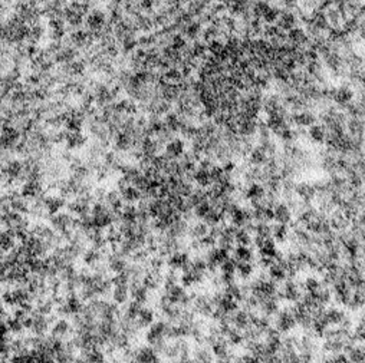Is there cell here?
<instances>
[{
	"instance_id": "obj_11",
	"label": "cell",
	"mask_w": 365,
	"mask_h": 363,
	"mask_svg": "<svg viewBox=\"0 0 365 363\" xmlns=\"http://www.w3.org/2000/svg\"><path fill=\"white\" fill-rule=\"evenodd\" d=\"M130 294L132 297V300L138 302V303H145L148 302V288L145 286L142 285L141 282H131V288H130Z\"/></svg>"
},
{
	"instance_id": "obj_41",
	"label": "cell",
	"mask_w": 365,
	"mask_h": 363,
	"mask_svg": "<svg viewBox=\"0 0 365 363\" xmlns=\"http://www.w3.org/2000/svg\"><path fill=\"white\" fill-rule=\"evenodd\" d=\"M15 247V237L7 231H0V248L4 251H10Z\"/></svg>"
},
{
	"instance_id": "obj_3",
	"label": "cell",
	"mask_w": 365,
	"mask_h": 363,
	"mask_svg": "<svg viewBox=\"0 0 365 363\" xmlns=\"http://www.w3.org/2000/svg\"><path fill=\"white\" fill-rule=\"evenodd\" d=\"M72 223H74V218H72L71 214L56 212V214L51 215V226H52L53 230H56V231L62 233L66 229H72Z\"/></svg>"
},
{
	"instance_id": "obj_35",
	"label": "cell",
	"mask_w": 365,
	"mask_h": 363,
	"mask_svg": "<svg viewBox=\"0 0 365 363\" xmlns=\"http://www.w3.org/2000/svg\"><path fill=\"white\" fill-rule=\"evenodd\" d=\"M235 243L237 246H250L253 243V238H252L250 233L244 227H242V229H239L236 231Z\"/></svg>"
},
{
	"instance_id": "obj_37",
	"label": "cell",
	"mask_w": 365,
	"mask_h": 363,
	"mask_svg": "<svg viewBox=\"0 0 365 363\" xmlns=\"http://www.w3.org/2000/svg\"><path fill=\"white\" fill-rule=\"evenodd\" d=\"M188 234L193 238H202L206 234H209V226L203 221V223H196L191 229L188 227Z\"/></svg>"
},
{
	"instance_id": "obj_21",
	"label": "cell",
	"mask_w": 365,
	"mask_h": 363,
	"mask_svg": "<svg viewBox=\"0 0 365 363\" xmlns=\"http://www.w3.org/2000/svg\"><path fill=\"white\" fill-rule=\"evenodd\" d=\"M132 144H134V138H132V135L128 134V132L121 131L115 136V148L118 151H128V150L132 148Z\"/></svg>"
},
{
	"instance_id": "obj_28",
	"label": "cell",
	"mask_w": 365,
	"mask_h": 363,
	"mask_svg": "<svg viewBox=\"0 0 365 363\" xmlns=\"http://www.w3.org/2000/svg\"><path fill=\"white\" fill-rule=\"evenodd\" d=\"M154 310L153 309H148V307H141L140 310V314H138V323L141 327H148L153 322H154Z\"/></svg>"
},
{
	"instance_id": "obj_2",
	"label": "cell",
	"mask_w": 365,
	"mask_h": 363,
	"mask_svg": "<svg viewBox=\"0 0 365 363\" xmlns=\"http://www.w3.org/2000/svg\"><path fill=\"white\" fill-rule=\"evenodd\" d=\"M211 352H213L214 358H216L219 362H229V361H232L230 358H235V356H232L230 352H229L226 337H220L219 340H216V342L211 344Z\"/></svg>"
},
{
	"instance_id": "obj_34",
	"label": "cell",
	"mask_w": 365,
	"mask_h": 363,
	"mask_svg": "<svg viewBox=\"0 0 365 363\" xmlns=\"http://www.w3.org/2000/svg\"><path fill=\"white\" fill-rule=\"evenodd\" d=\"M112 299L117 305H122L128 300V286H115L112 291Z\"/></svg>"
},
{
	"instance_id": "obj_13",
	"label": "cell",
	"mask_w": 365,
	"mask_h": 363,
	"mask_svg": "<svg viewBox=\"0 0 365 363\" xmlns=\"http://www.w3.org/2000/svg\"><path fill=\"white\" fill-rule=\"evenodd\" d=\"M43 206H45V210L52 215V214H56L59 212L61 208H63L66 206V201L65 198L61 195V197H55V195H49V197H43Z\"/></svg>"
},
{
	"instance_id": "obj_1",
	"label": "cell",
	"mask_w": 365,
	"mask_h": 363,
	"mask_svg": "<svg viewBox=\"0 0 365 363\" xmlns=\"http://www.w3.org/2000/svg\"><path fill=\"white\" fill-rule=\"evenodd\" d=\"M276 329L284 333V335H287L290 333L295 327H296V320H295V316L292 313V309H284V310H279V313L276 314Z\"/></svg>"
},
{
	"instance_id": "obj_7",
	"label": "cell",
	"mask_w": 365,
	"mask_h": 363,
	"mask_svg": "<svg viewBox=\"0 0 365 363\" xmlns=\"http://www.w3.org/2000/svg\"><path fill=\"white\" fill-rule=\"evenodd\" d=\"M292 116V124L296 125V127H301V128H305V127H311L316 122V116L315 114L311 112V111H302V112H295Z\"/></svg>"
},
{
	"instance_id": "obj_15",
	"label": "cell",
	"mask_w": 365,
	"mask_h": 363,
	"mask_svg": "<svg viewBox=\"0 0 365 363\" xmlns=\"http://www.w3.org/2000/svg\"><path fill=\"white\" fill-rule=\"evenodd\" d=\"M230 223L237 227V229H242V227H244L250 220H249V215H247V210H244V208L242 207H236L230 214Z\"/></svg>"
},
{
	"instance_id": "obj_48",
	"label": "cell",
	"mask_w": 365,
	"mask_h": 363,
	"mask_svg": "<svg viewBox=\"0 0 365 363\" xmlns=\"http://www.w3.org/2000/svg\"><path fill=\"white\" fill-rule=\"evenodd\" d=\"M321 287H322L321 282H319L316 277H313V276L306 277V279H305V282H304V288H305V291H309V293L318 291Z\"/></svg>"
},
{
	"instance_id": "obj_5",
	"label": "cell",
	"mask_w": 365,
	"mask_h": 363,
	"mask_svg": "<svg viewBox=\"0 0 365 363\" xmlns=\"http://www.w3.org/2000/svg\"><path fill=\"white\" fill-rule=\"evenodd\" d=\"M165 327H167V323L162 322V320H158V322H153L150 325V330L145 333V340L148 342V344H154L157 340L165 337Z\"/></svg>"
},
{
	"instance_id": "obj_49",
	"label": "cell",
	"mask_w": 365,
	"mask_h": 363,
	"mask_svg": "<svg viewBox=\"0 0 365 363\" xmlns=\"http://www.w3.org/2000/svg\"><path fill=\"white\" fill-rule=\"evenodd\" d=\"M236 267H237V260L235 257H229L220 264L222 273H236Z\"/></svg>"
},
{
	"instance_id": "obj_25",
	"label": "cell",
	"mask_w": 365,
	"mask_h": 363,
	"mask_svg": "<svg viewBox=\"0 0 365 363\" xmlns=\"http://www.w3.org/2000/svg\"><path fill=\"white\" fill-rule=\"evenodd\" d=\"M289 233H290V230H289L287 224H281V223H278V224H275V226L272 227V237H273L276 241H279V243L286 241L287 238H289Z\"/></svg>"
},
{
	"instance_id": "obj_33",
	"label": "cell",
	"mask_w": 365,
	"mask_h": 363,
	"mask_svg": "<svg viewBox=\"0 0 365 363\" xmlns=\"http://www.w3.org/2000/svg\"><path fill=\"white\" fill-rule=\"evenodd\" d=\"M194 181L197 182L202 188H207L211 184V178H210L209 170L206 168H200L197 171H194Z\"/></svg>"
},
{
	"instance_id": "obj_9",
	"label": "cell",
	"mask_w": 365,
	"mask_h": 363,
	"mask_svg": "<svg viewBox=\"0 0 365 363\" xmlns=\"http://www.w3.org/2000/svg\"><path fill=\"white\" fill-rule=\"evenodd\" d=\"M275 221L281 224H290L292 223V210L289 208L286 203H278L275 207Z\"/></svg>"
},
{
	"instance_id": "obj_39",
	"label": "cell",
	"mask_w": 365,
	"mask_h": 363,
	"mask_svg": "<svg viewBox=\"0 0 365 363\" xmlns=\"http://www.w3.org/2000/svg\"><path fill=\"white\" fill-rule=\"evenodd\" d=\"M101 259H102L101 251L97 250V248H94V247H92V250H88V251L83 253V261H85V264H88L91 267L95 266L97 263H100Z\"/></svg>"
},
{
	"instance_id": "obj_46",
	"label": "cell",
	"mask_w": 365,
	"mask_h": 363,
	"mask_svg": "<svg viewBox=\"0 0 365 363\" xmlns=\"http://www.w3.org/2000/svg\"><path fill=\"white\" fill-rule=\"evenodd\" d=\"M140 310H141V303L132 300L130 305L127 306L125 313H124L122 316H125V317H128V319H137L138 314H140Z\"/></svg>"
},
{
	"instance_id": "obj_44",
	"label": "cell",
	"mask_w": 365,
	"mask_h": 363,
	"mask_svg": "<svg viewBox=\"0 0 365 363\" xmlns=\"http://www.w3.org/2000/svg\"><path fill=\"white\" fill-rule=\"evenodd\" d=\"M105 238H106V241H108V243H111V244H120V243L124 240V237H122L121 231L115 230L112 226H109V230H108V233H106V235H105Z\"/></svg>"
},
{
	"instance_id": "obj_16",
	"label": "cell",
	"mask_w": 365,
	"mask_h": 363,
	"mask_svg": "<svg viewBox=\"0 0 365 363\" xmlns=\"http://www.w3.org/2000/svg\"><path fill=\"white\" fill-rule=\"evenodd\" d=\"M276 243H275V238L270 235V237H266L262 243V246L259 247V256L261 257H267V259H273L275 260V256H276Z\"/></svg>"
},
{
	"instance_id": "obj_47",
	"label": "cell",
	"mask_w": 365,
	"mask_h": 363,
	"mask_svg": "<svg viewBox=\"0 0 365 363\" xmlns=\"http://www.w3.org/2000/svg\"><path fill=\"white\" fill-rule=\"evenodd\" d=\"M7 327H9V330H10L13 335H19V333H22V332H23V329H25L23 322H22V320H19V319H16V317H13V319H9V320H7Z\"/></svg>"
},
{
	"instance_id": "obj_43",
	"label": "cell",
	"mask_w": 365,
	"mask_h": 363,
	"mask_svg": "<svg viewBox=\"0 0 365 363\" xmlns=\"http://www.w3.org/2000/svg\"><path fill=\"white\" fill-rule=\"evenodd\" d=\"M213 358H214L213 352L207 350L206 347H200L194 353V361L197 362H213Z\"/></svg>"
},
{
	"instance_id": "obj_4",
	"label": "cell",
	"mask_w": 365,
	"mask_h": 363,
	"mask_svg": "<svg viewBox=\"0 0 365 363\" xmlns=\"http://www.w3.org/2000/svg\"><path fill=\"white\" fill-rule=\"evenodd\" d=\"M295 194L305 203H311L316 197V190L313 187V184H309L306 181H301L295 184Z\"/></svg>"
},
{
	"instance_id": "obj_20",
	"label": "cell",
	"mask_w": 365,
	"mask_h": 363,
	"mask_svg": "<svg viewBox=\"0 0 365 363\" xmlns=\"http://www.w3.org/2000/svg\"><path fill=\"white\" fill-rule=\"evenodd\" d=\"M308 136L311 138L313 144H324L326 139V128L325 125H319V124H313L309 127L308 131Z\"/></svg>"
},
{
	"instance_id": "obj_53",
	"label": "cell",
	"mask_w": 365,
	"mask_h": 363,
	"mask_svg": "<svg viewBox=\"0 0 365 363\" xmlns=\"http://www.w3.org/2000/svg\"><path fill=\"white\" fill-rule=\"evenodd\" d=\"M223 171H224L226 174H233L236 171L235 161H232V159L224 161V162H223Z\"/></svg>"
},
{
	"instance_id": "obj_17",
	"label": "cell",
	"mask_w": 365,
	"mask_h": 363,
	"mask_svg": "<svg viewBox=\"0 0 365 363\" xmlns=\"http://www.w3.org/2000/svg\"><path fill=\"white\" fill-rule=\"evenodd\" d=\"M232 325L237 327L239 330H244L249 325H250V313L247 310H240V309H237V310L233 313V316H232Z\"/></svg>"
},
{
	"instance_id": "obj_18",
	"label": "cell",
	"mask_w": 365,
	"mask_h": 363,
	"mask_svg": "<svg viewBox=\"0 0 365 363\" xmlns=\"http://www.w3.org/2000/svg\"><path fill=\"white\" fill-rule=\"evenodd\" d=\"M325 317L329 326H341V323L346 317V313L339 307H328L325 310Z\"/></svg>"
},
{
	"instance_id": "obj_32",
	"label": "cell",
	"mask_w": 365,
	"mask_h": 363,
	"mask_svg": "<svg viewBox=\"0 0 365 363\" xmlns=\"http://www.w3.org/2000/svg\"><path fill=\"white\" fill-rule=\"evenodd\" d=\"M235 259L237 261H252L253 260V251L249 248V246H237L233 250Z\"/></svg>"
},
{
	"instance_id": "obj_42",
	"label": "cell",
	"mask_w": 365,
	"mask_h": 363,
	"mask_svg": "<svg viewBox=\"0 0 365 363\" xmlns=\"http://www.w3.org/2000/svg\"><path fill=\"white\" fill-rule=\"evenodd\" d=\"M348 361H351V362H365V350L363 346H360V347H352L348 353Z\"/></svg>"
},
{
	"instance_id": "obj_55",
	"label": "cell",
	"mask_w": 365,
	"mask_h": 363,
	"mask_svg": "<svg viewBox=\"0 0 365 363\" xmlns=\"http://www.w3.org/2000/svg\"><path fill=\"white\" fill-rule=\"evenodd\" d=\"M1 203H3V197H0V206H1Z\"/></svg>"
},
{
	"instance_id": "obj_31",
	"label": "cell",
	"mask_w": 365,
	"mask_h": 363,
	"mask_svg": "<svg viewBox=\"0 0 365 363\" xmlns=\"http://www.w3.org/2000/svg\"><path fill=\"white\" fill-rule=\"evenodd\" d=\"M236 271L239 273V276H240L243 280H246V279H249V277L253 274V271H255V266H253L250 261H237Z\"/></svg>"
},
{
	"instance_id": "obj_52",
	"label": "cell",
	"mask_w": 365,
	"mask_h": 363,
	"mask_svg": "<svg viewBox=\"0 0 365 363\" xmlns=\"http://www.w3.org/2000/svg\"><path fill=\"white\" fill-rule=\"evenodd\" d=\"M220 280H222V285L223 286L230 285V283H235L236 282L235 273H222Z\"/></svg>"
},
{
	"instance_id": "obj_45",
	"label": "cell",
	"mask_w": 365,
	"mask_h": 363,
	"mask_svg": "<svg viewBox=\"0 0 365 363\" xmlns=\"http://www.w3.org/2000/svg\"><path fill=\"white\" fill-rule=\"evenodd\" d=\"M210 210H211V206H210L209 200H206V201H202L200 204H197L196 207L193 208V212H194V215L197 218H204Z\"/></svg>"
},
{
	"instance_id": "obj_24",
	"label": "cell",
	"mask_w": 365,
	"mask_h": 363,
	"mask_svg": "<svg viewBox=\"0 0 365 363\" xmlns=\"http://www.w3.org/2000/svg\"><path fill=\"white\" fill-rule=\"evenodd\" d=\"M23 172V162L20 161H9L6 168H4V174H7V177L10 178H19Z\"/></svg>"
},
{
	"instance_id": "obj_50",
	"label": "cell",
	"mask_w": 365,
	"mask_h": 363,
	"mask_svg": "<svg viewBox=\"0 0 365 363\" xmlns=\"http://www.w3.org/2000/svg\"><path fill=\"white\" fill-rule=\"evenodd\" d=\"M199 240H200V246H202V248H206V250L216 247V244H217V238H216V237H213L211 234H206L204 237H202V238H199Z\"/></svg>"
},
{
	"instance_id": "obj_26",
	"label": "cell",
	"mask_w": 365,
	"mask_h": 363,
	"mask_svg": "<svg viewBox=\"0 0 365 363\" xmlns=\"http://www.w3.org/2000/svg\"><path fill=\"white\" fill-rule=\"evenodd\" d=\"M105 203H106V206L111 208V210H114V211H121V208L124 207L122 206V200H121V197H120V194L117 192V191H109V192H106V195H105Z\"/></svg>"
},
{
	"instance_id": "obj_22",
	"label": "cell",
	"mask_w": 365,
	"mask_h": 363,
	"mask_svg": "<svg viewBox=\"0 0 365 363\" xmlns=\"http://www.w3.org/2000/svg\"><path fill=\"white\" fill-rule=\"evenodd\" d=\"M65 141H66V148L68 150H78V148L85 145L86 138L78 131V132H68Z\"/></svg>"
},
{
	"instance_id": "obj_40",
	"label": "cell",
	"mask_w": 365,
	"mask_h": 363,
	"mask_svg": "<svg viewBox=\"0 0 365 363\" xmlns=\"http://www.w3.org/2000/svg\"><path fill=\"white\" fill-rule=\"evenodd\" d=\"M164 122H165V125H167L168 130L174 131V132H180V130H182V121L179 118V115H176V114H168L165 116Z\"/></svg>"
},
{
	"instance_id": "obj_10",
	"label": "cell",
	"mask_w": 365,
	"mask_h": 363,
	"mask_svg": "<svg viewBox=\"0 0 365 363\" xmlns=\"http://www.w3.org/2000/svg\"><path fill=\"white\" fill-rule=\"evenodd\" d=\"M266 195V188L264 185H262L259 182L253 181L250 182L244 191V197L249 200V201H259V200H263Z\"/></svg>"
},
{
	"instance_id": "obj_54",
	"label": "cell",
	"mask_w": 365,
	"mask_h": 363,
	"mask_svg": "<svg viewBox=\"0 0 365 363\" xmlns=\"http://www.w3.org/2000/svg\"><path fill=\"white\" fill-rule=\"evenodd\" d=\"M105 195H106V191H105L104 188H97L95 192H94V198H95L97 201H102V200H105Z\"/></svg>"
},
{
	"instance_id": "obj_27",
	"label": "cell",
	"mask_w": 365,
	"mask_h": 363,
	"mask_svg": "<svg viewBox=\"0 0 365 363\" xmlns=\"http://www.w3.org/2000/svg\"><path fill=\"white\" fill-rule=\"evenodd\" d=\"M121 197H122V200L127 201V203H134V201H140V198L142 197V192H141L137 187L128 185L125 190L121 191Z\"/></svg>"
},
{
	"instance_id": "obj_12",
	"label": "cell",
	"mask_w": 365,
	"mask_h": 363,
	"mask_svg": "<svg viewBox=\"0 0 365 363\" xmlns=\"http://www.w3.org/2000/svg\"><path fill=\"white\" fill-rule=\"evenodd\" d=\"M335 102L338 105H344V106H346V105L349 104L351 101H352V98H354V92L349 89V88H346V86H342V88H339V89H334L332 92H331V95H329Z\"/></svg>"
},
{
	"instance_id": "obj_51",
	"label": "cell",
	"mask_w": 365,
	"mask_h": 363,
	"mask_svg": "<svg viewBox=\"0 0 365 363\" xmlns=\"http://www.w3.org/2000/svg\"><path fill=\"white\" fill-rule=\"evenodd\" d=\"M111 280H112V285L114 286H128V283H130V276L125 271H122V273H117V276L112 277Z\"/></svg>"
},
{
	"instance_id": "obj_23",
	"label": "cell",
	"mask_w": 365,
	"mask_h": 363,
	"mask_svg": "<svg viewBox=\"0 0 365 363\" xmlns=\"http://www.w3.org/2000/svg\"><path fill=\"white\" fill-rule=\"evenodd\" d=\"M188 254L187 253H184V251H180V250H177V251H174L170 257H168V266H170V268H176V270H179V268H182V266L188 261Z\"/></svg>"
},
{
	"instance_id": "obj_14",
	"label": "cell",
	"mask_w": 365,
	"mask_h": 363,
	"mask_svg": "<svg viewBox=\"0 0 365 363\" xmlns=\"http://www.w3.org/2000/svg\"><path fill=\"white\" fill-rule=\"evenodd\" d=\"M267 274H269L270 280H273V282H276V283H284L287 279L286 268H285L279 261H275V263L267 268Z\"/></svg>"
},
{
	"instance_id": "obj_38",
	"label": "cell",
	"mask_w": 365,
	"mask_h": 363,
	"mask_svg": "<svg viewBox=\"0 0 365 363\" xmlns=\"http://www.w3.org/2000/svg\"><path fill=\"white\" fill-rule=\"evenodd\" d=\"M223 293L227 294V296H230V297H233V299H236L237 302H242L243 297H244V296H243V291H242V287L239 285H236V282L235 283H230V285L224 286Z\"/></svg>"
},
{
	"instance_id": "obj_30",
	"label": "cell",
	"mask_w": 365,
	"mask_h": 363,
	"mask_svg": "<svg viewBox=\"0 0 365 363\" xmlns=\"http://www.w3.org/2000/svg\"><path fill=\"white\" fill-rule=\"evenodd\" d=\"M10 207L12 211H16L19 214H25L29 212V204H27L26 198L23 195H16L10 200Z\"/></svg>"
},
{
	"instance_id": "obj_6",
	"label": "cell",
	"mask_w": 365,
	"mask_h": 363,
	"mask_svg": "<svg viewBox=\"0 0 365 363\" xmlns=\"http://www.w3.org/2000/svg\"><path fill=\"white\" fill-rule=\"evenodd\" d=\"M164 150H165L164 155L168 159H179L184 154V141L179 139V138H174L165 144Z\"/></svg>"
},
{
	"instance_id": "obj_29",
	"label": "cell",
	"mask_w": 365,
	"mask_h": 363,
	"mask_svg": "<svg viewBox=\"0 0 365 363\" xmlns=\"http://www.w3.org/2000/svg\"><path fill=\"white\" fill-rule=\"evenodd\" d=\"M219 307H222L226 313H235L239 309V302L233 297L223 293V296L220 299V303H219Z\"/></svg>"
},
{
	"instance_id": "obj_36",
	"label": "cell",
	"mask_w": 365,
	"mask_h": 363,
	"mask_svg": "<svg viewBox=\"0 0 365 363\" xmlns=\"http://www.w3.org/2000/svg\"><path fill=\"white\" fill-rule=\"evenodd\" d=\"M69 330H71V326H69V323L66 320H58L55 323V326H53L52 336L61 339V337L66 336L69 333Z\"/></svg>"
},
{
	"instance_id": "obj_19",
	"label": "cell",
	"mask_w": 365,
	"mask_h": 363,
	"mask_svg": "<svg viewBox=\"0 0 365 363\" xmlns=\"http://www.w3.org/2000/svg\"><path fill=\"white\" fill-rule=\"evenodd\" d=\"M269 159V155L266 154V151L262 148L261 145L255 147L250 150L249 153V162L250 165H255V167H262L266 164V161Z\"/></svg>"
},
{
	"instance_id": "obj_8",
	"label": "cell",
	"mask_w": 365,
	"mask_h": 363,
	"mask_svg": "<svg viewBox=\"0 0 365 363\" xmlns=\"http://www.w3.org/2000/svg\"><path fill=\"white\" fill-rule=\"evenodd\" d=\"M135 362H144V363H157L160 361L158 358V353L154 350V347H148V346H144V347H140L138 352H135V358H134Z\"/></svg>"
}]
</instances>
